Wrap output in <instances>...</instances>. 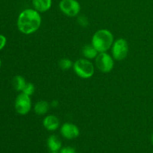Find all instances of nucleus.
Listing matches in <instances>:
<instances>
[{"label": "nucleus", "mask_w": 153, "mask_h": 153, "mask_svg": "<svg viewBox=\"0 0 153 153\" xmlns=\"http://www.w3.org/2000/svg\"><path fill=\"white\" fill-rule=\"evenodd\" d=\"M41 22V16L37 10L35 9L27 8L19 14L16 25L21 33L28 35L36 32L40 28Z\"/></svg>", "instance_id": "1"}, {"label": "nucleus", "mask_w": 153, "mask_h": 153, "mask_svg": "<svg viewBox=\"0 0 153 153\" xmlns=\"http://www.w3.org/2000/svg\"><path fill=\"white\" fill-rule=\"evenodd\" d=\"M114 35L109 30L100 29L94 33L91 44L100 52H106L113 45Z\"/></svg>", "instance_id": "2"}, {"label": "nucleus", "mask_w": 153, "mask_h": 153, "mask_svg": "<svg viewBox=\"0 0 153 153\" xmlns=\"http://www.w3.org/2000/svg\"><path fill=\"white\" fill-rule=\"evenodd\" d=\"M73 70L79 77L83 79H91L94 75L95 69L93 63L87 58H81L73 63Z\"/></svg>", "instance_id": "3"}, {"label": "nucleus", "mask_w": 153, "mask_h": 153, "mask_svg": "<svg viewBox=\"0 0 153 153\" xmlns=\"http://www.w3.org/2000/svg\"><path fill=\"white\" fill-rule=\"evenodd\" d=\"M31 107H32V103L30 96H28L22 92L18 94L14 102L15 111L18 114H28L31 111Z\"/></svg>", "instance_id": "4"}, {"label": "nucleus", "mask_w": 153, "mask_h": 153, "mask_svg": "<svg viewBox=\"0 0 153 153\" xmlns=\"http://www.w3.org/2000/svg\"><path fill=\"white\" fill-rule=\"evenodd\" d=\"M113 57L106 52H100L95 58L96 67L100 71L104 73L111 72L114 66V61Z\"/></svg>", "instance_id": "5"}, {"label": "nucleus", "mask_w": 153, "mask_h": 153, "mask_svg": "<svg viewBox=\"0 0 153 153\" xmlns=\"http://www.w3.org/2000/svg\"><path fill=\"white\" fill-rule=\"evenodd\" d=\"M128 44L124 38H119L114 42L111 46L113 58L116 61H123L128 55Z\"/></svg>", "instance_id": "6"}, {"label": "nucleus", "mask_w": 153, "mask_h": 153, "mask_svg": "<svg viewBox=\"0 0 153 153\" xmlns=\"http://www.w3.org/2000/svg\"><path fill=\"white\" fill-rule=\"evenodd\" d=\"M59 8L66 16L75 17L80 13L81 4L77 0H61L59 2Z\"/></svg>", "instance_id": "7"}, {"label": "nucleus", "mask_w": 153, "mask_h": 153, "mask_svg": "<svg viewBox=\"0 0 153 153\" xmlns=\"http://www.w3.org/2000/svg\"><path fill=\"white\" fill-rule=\"evenodd\" d=\"M61 134L67 140H73L79 136L80 130L79 127L71 123H65L63 124L60 129Z\"/></svg>", "instance_id": "8"}, {"label": "nucleus", "mask_w": 153, "mask_h": 153, "mask_svg": "<svg viewBox=\"0 0 153 153\" xmlns=\"http://www.w3.org/2000/svg\"><path fill=\"white\" fill-rule=\"evenodd\" d=\"M43 125L47 131H56L60 126V120L55 115H47L43 119Z\"/></svg>", "instance_id": "9"}, {"label": "nucleus", "mask_w": 153, "mask_h": 153, "mask_svg": "<svg viewBox=\"0 0 153 153\" xmlns=\"http://www.w3.org/2000/svg\"><path fill=\"white\" fill-rule=\"evenodd\" d=\"M46 144L51 152H58L62 148V142L61 139L55 134H52L48 137Z\"/></svg>", "instance_id": "10"}, {"label": "nucleus", "mask_w": 153, "mask_h": 153, "mask_svg": "<svg viewBox=\"0 0 153 153\" xmlns=\"http://www.w3.org/2000/svg\"><path fill=\"white\" fill-rule=\"evenodd\" d=\"M32 5L39 13H45L52 7V0H32Z\"/></svg>", "instance_id": "11"}, {"label": "nucleus", "mask_w": 153, "mask_h": 153, "mask_svg": "<svg viewBox=\"0 0 153 153\" xmlns=\"http://www.w3.org/2000/svg\"><path fill=\"white\" fill-rule=\"evenodd\" d=\"M49 108H50V104L49 102H47L45 100H40L34 105V113L37 115H40V116L44 115L49 110Z\"/></svg>", "instance_id": "12"}, {"label": "nucleus", "mask_w": 153, "mask_h": 153, "mask_svg": "<svg viewBox=\"0 0 153 153\" xmlns=\"http://www.w3.org/2000/svg\"><path fill=\"white\" fill-rule=\"evenodd\" d=\"M82 54H83L84 57L86 58L87 59L92 60L97 58L99 52L93 46L92 44H86L82 48Z\"/></svg>", "instance_id": "13"}, {"label": "nucleus", "mask_w": 153, "mask_h": 153, "mask_svg": "<svg viewBox=\"0 0 153 153\" xmlns=\"http://www.w3.org/2000/svg\"><path fill=\"white\" fill-rule=\"evenodd\" d=\"M26 83V81L22 76H16L12 81L13 88L19 92H22Z\"/></svg>", "instance_id": "14"}, {"label": "nucleus", "mask_w": 153, "mask_h": 153, "mask_svg": "<svg viewBox=\"0 0 153 153\" xmlns=\"http://www.w3.org/2000/svg\"><path fill=\"white\" fill-rule=\"evenodd\" d=\"M58 65L62 70H68L73 67V62L69 58H62L58 62Z\"/></svg>", "instance_id": "15"}, {"label": "nucleus", "mask_w": 153, "mask_h": 153, "mask_svg": "<svg viewBox=\"0 0 153 153\" xmlns=\"http://www.w3.org/2000/svg\"><path fill=\"white\" fill-rule=\"evenodd\" d=\"M35 91V88H34V85H33L31 82H28L25 85V88H24L23 91H22V93L27 94L28 96H30L31 97V95H33V94Z\"/></svg>", "instance_id": "16"}, {"label": "nucleus", "mask_w": 153, "mask_h": 153, "mask_svg": "<svg viewBox=\"0 0 153 153\" xmlns=\"http://www.w3.org/2000/svg\"><path fill=\"white\" fill-rule=\"evenodd\" d=\"M77 22L79 25H81L83 28H86L89 25V20H88V17L84 15H81V16H78L77 17Z\"/></svg>", "instance_id": "17"}, {"label": "nucleus", "mask_w": 153, "mask_h": 153, "mask_svg": "<svg viewBox=\"0 0 153 153\" xmlns=\"http://www.w3.org/2000/svg\"><path fill=\"white\" fill-rule=\"evenodd\" d=\"M60 153H76V149L71 146H64L61 148Z\"/></svg>", "instance_id": "18"}, {"label": "nucleus", "mask_w": 153, "mask_h": 153, "mask_svg": "<svg viewBox=\"0 0 153 153\" xmlns=\"http://www.w3.org/2000/svg\"><path fill=\"white\" fill-rule=\"evenodd\" d=\"M6 43H7L6 37L3 34H0V51L4 49V46H6Z\"/></svg>", "instance_id": "19"}, {"label": "nucleus", "mask_w": 153, "mask_h": 153, "mask_svg": "<svg viewBox=\"0 0 153 153\" xmlns=\"http://www.w3.org/2000/svg\"><path fill=\"white\" fill-rule=\"evenodd\" d=\"M58 104H59V103H58V100H53V101L51 102L50 106H52V107H54V108H56L57 106L58 105Z\"/></svg>", "instance_id": "20"}, {"label": "nucleus", "mask_w": 153, "mask_h": 153, "mask_svg": "<svg viewBox=\"0 0 153 153\" xmlns=\"http://www.w3.org/2000/svg\"><path fill=\"white\" fill-rule=\"evenodd\" d=\"M151 142H152V143L153 144V132H152V135H151Z\"/></svg>", "instance_id": "21"}, {"label": "nucleus", "mask_w": 153, "mask_h": 153, "mask_svg": "<svg viewBox=\"0 0 153 153\" xmlns=\"http://www.w3.org/2000/svg\"><path fill=\"white\" fill-rule=\"evenodd\" d=\"M1 58H0V69H1Z\"/></svg>", "instance_id": "22"}, {"label": "nucleus", "mask_w": 153, "mask_h": 153, "mask_svg": "<svg viewBox=\"0 0 153 153\" xmlns=\"http://www.w3.org/2000/svg\"><path fill=\"white\" fill-rule=\"evenodd\" d=\"M50 153H58V152H51Z\"/></svg>", "instance_id": "23"}, {"label": "nucleus", "mask_w": 153, "mask_h": 153, "mask_svg": "<svg viewBox=\"0 0 153 153\" xmlns=\"http://www.w3.org/2000/svg\"><path fill=\"white\" fill-rule=\"evenodd\" d=\"M152 153H153V152H152Z\"/></svg>", "instance_id": "24"}]
</instances>
